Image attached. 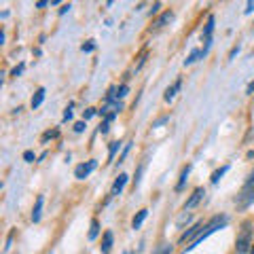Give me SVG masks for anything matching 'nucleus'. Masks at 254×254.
Here are the masks:
<instances>
[{
  "instance_id": "nucleus-28",
  "label": "nucleus",
  "mask_w": 254,
  "mask_h": 254,
  "mask_svg": "<svg viewBox=\"0 0 254 254\" xmlns=\"http://www.w3.org/2000/svg\"><path fill=\"white\" fill-rule=\"evenodd\" d=\"M23 72V64H19L17 68H13V72H11V76H19Z\"/></svg>"
},
{
  "instance_id": "nucleus-24",
  "label": "nucleus",
  "mask_w": 254,
  "mask_h": 254,
  "mask_svg": "<svg viewBox=\"0 0 254 254\" xmlns=\"http://www.w3.org/2000/svg\"><path fill=\"white\" fill-rule=\"evenodd\" d=\"M85 127H87V121H78V123L74 125V131L81 133V131H85Z\"/></svg>"
},
{
  "instance_id": "nucleus-30",
  "label": "nucleus",
  "mask_w": 254,
  "mask_h": 254,
  "mask_svg": "<svg viewBox=\"0 0 254 254\" xmlns=\"http://www.w3.org/2000/svg\"><path fill=\"white\" fill-rule=\"evenodd\" d=\"M252 187H254V172L250 174V178H248V182L244 185V189H252Z\"/></svg>"
},
{
  "instance_id": "nucleus-15",
  "label": "nucleus",
  "mask_w": 254,
  "mask_h": 254,
  "mask_svg": "<svg viewBox=\"0 0 254 254\" xmlns=\"http://www.w3.org/2000/svg\"><path fill=\"white\" fill-rule=\"evenodd\" d=\"M227 172H229V165H222L220 170H216V172H214V174H212V185H218V180H220L222 176H225Z\"/></svg>"
},
{
  "instance_id": "nucleus-8",
  "label": "nucleus",
  "mask_w": 254,
  "mask_h": 254,
  "mask_svg": "<svg viewBox=\"0 0 254 254\" xmlns=\"http://www.w3.org/2000/svg\"><path fill=\"white\" fill-rule=\"evenodd\" d=\"M43 203H45V197H43V195H38V197H36L34 208H32V222H38V220H41V214H43Z\"/></svg>"
},
{
  "instance_id": "nucleus-26",
  "label": "nucleus",
  "mask_w": 254,
  "mask_h": 254,
  "mask_svg": "<svg viewBox=\"0 0 254 254\" xmlns=\"http://www.w3.org/2000/svg\"><path fill=\"white\" fill-rule=\"evenodd\" d=\"M95 115V108H87V110H83V119L87 121V119H91Z\"/></svg>"
},
{
  "instance_id": "nucleus-4",
  "label": "nucleus",
  "mask_w": 254,
  "mask_h": 254,
  "mask_svg": "<svg viewBox=\"0 0 254 254\" xmlns=\"http://www.w3.org/2000/svg\"><path fill=\"white\" fill-rule=\"evenodd\" d=\"M203 227H205V225H203V222H195V225H193V227H190V229H187V231H185V233H182V235H180V244H187V242L190 244V242H193V240H195V237H197V235H199V233L203 231Z\"/></svg>"
},
{
  "instance_id": "nucleus-31",
  "label": "nucleus",
  "mask_w": 254,
  "mask_h": 254,
  "mask_svg": "<svg viewBox=\"0 0 254 254\" xmlns=\"http://www.w3.org/2000/svg\"><path fill=\"white\" fill-rule=\"evenodd\" d=\"M159 9H161V4L155 2V4H153V9H150V17H153V15H157V13H159Z\"/></svg>"
},
{
  "instance_id": "nucleus-3",
  "label": "nucleus",
  "mask_w": 254,
  "mask_h": 254,
  "mask_svg": "<svg viewBox=\"0 0 254 254\" xmlns=\"http://www.w3.org/2000/svg\"><path fill=\"white\" fill-rule=\"evenodd\" d=\"M98 168V161L95 159H91V161H87V163H81V165H76V170H74V178L78 180H85L89 174Z\"/></svg>"
},
{
  "instance_id": "nucleus-12",
  "label": "nucleus",
  "mask_w": 254,
  "mask_h": 254,
  "mask_svg": "<svg viewBox=\"0 0 254 254\" xmlns=\"http://www.w3.org/2000/svg\"><path fill=\"white\" fill-rule=\"evenodd\" d=\"M190 170H193V165H187V168H182V172H180V180H178V185H176V190H182L185 189V185H187V180H189V174H190Z\"/></svg>"
},
{
  "instance_id": "nucleus-1",
  "label": "nucleus",
  "mask_w": 254,
  "mask_h": 254,
  "mask_svg": "<svg viewBox=\"0 0 254 254\" xmlns=\"http://www.w3.org/2000/svg\"><path fill=\"white\" fill-rule=\"evenodd\" d=\"M227 222H229V218L225 216V214H222V216H214V218H210L208 222H205V227H203V231L199 233V235H197L195 237V240L193 242H190L189 246H187V248L185 250H182V254H187V252H190V250H193L195 248V246H199L203 240H208V237L212 235V233H216V231H220V229L222 227H227Z\"/></svg>"
},
{
  "instance_id": "nucleus-23",
  "label": "nucleus",
  "mask_w": 254,
  "mask_h": 254,
  "mask_svg": "<svg viewBox=\"0 0 254 254\" xmlns=\"http://www.w3.org/2000/svg\"><path fill=\"white\" fill-rule=\"evenodd\" d=\"M168 121H170V115H165V117H159L157 121L153 123V127H161L163 123H168Z\"/></svg>"
},
{
  "instance_id": "nucleus-14",
  "label": "nucleus",
  "mask_w": 254,
  "mask_h": 254,
  "mask_svg": "<svg viewBox=\"0 0 254 254\" xmlns=\"http://www.w3.org/2000/svg\"><path fill=\"white\" fill-rule=\"evenodd\" d=\"M212 30H214V15H210V17H208V23H205V28L201 32L203 41H210V38H212Z\"/></svg>"
},
{
  "instance_id": "nucleus-19",
  "label": "nucleus",
  "mask_w": 254,
  "mask_h": 254,
  "mask_svg": "<svg viewBox=\"0 0 254 254\" xmlns=\"http://www.w3.org/2000/svg\"><path fill=\"white\" fill-rule=\"evenodd\" d=\"M58 136H60V131H58V129H49V131H45V133H43V138H41V140L47 142V140H51V138H58Z\"/></svg>"
},
{
  "instance_id": "nucleus-18",
  "label": "nucleus",
  "mask_w": 254,
  "mask_h": 254,
  "mask_svg": "<svg viewBox=\"0 0 254 254\" xmlns=\"http://www.w3.org/2000/svg\"><path fill=\"white\" fill-rule=\"evenodd\" d=\"M127 91H129V87H127V85H121V87H119V89L115 91V98H117V100L125 98V95H127Z\"/></svg>"
},
{
  "instance_id": "nucleus-21",
  "label": "nucleus",
  "mask_w": 254,
  "mask_h": 254,
  "mask_svg": "<svg viewBox=\"0 0 254 254\" xmlns=\"http://www.w3.org/2000/svg\"><path fill=\"white\" fill-rule=\"evenodd\" d=\"M81 49H83V53H89V51L95 49V43H93V41H87V43L81 47Z\"/></svg>"
},
{
  "instance_id": "nucleus-6",
  "label": "nucleus",
  "mask_w": 254,
  "mask_h": 254,
  "mask_svg": "<svg viewBox=\"0 0 254 254\" xmlns=\"http://www.w3.org/2000/svg\"><path fill=\"white\" fill-rule=\"evenodd\" d=\"M127 174H119V178L115 180V185H113V190H110V197H115V195H121V190L125 189V185H127Z\"/></svg>"
},
{
  "instance_id": "nucleus-22",
  "label": "nucleus",
  "mask_w": 254,
  "mask_h": 254,
  "mask_svg": "<svg viewBox=\"0 0 254 254\" xmlns=\"http://www.w3.org/2000/svg\"><path fill=\"white\" fill-rule=\"evenodd\" d=\"M142 172H144V163L138 168V172H136V178H133V187H138L140 185V176H142Z\"/></svg>"
},
{
  "instance_id": "nucleus-9",
  "label": "nucleus",
  "mask_w": 254,
  "mask_h": 254,
  "mask_svg": "<svg viewBox=\"0 0 254 254\" xmlns=\"http://www.w3.org/2000/svg\"><path fill=\"white\" fill-rule=\"evenodd\" d=\"M180 87H182V78H176V81H174V83L168 87V89H165V95H163V98H165V102L174 100V95L178 93V89H180Z\"/></svg>"
},
{
  "instance_id": "nucleus-32",
  "label": "nucleus",
  "mask_w": 254,
  "mask_h": 254,
  "mask_svg": "<svg viewBox=\"0 0 254 254\" xmlns=\"http://www.w3.org/2000/svg\"><path fill=\"white\" fill-rule=\"evenodd\" d=\"M237 53H240V45H237V47H233V49H231V53H229V60H233Z\"/></svg>"
},
{
  "instance_id": "nucleus-37",
  "label": "nucleus",
  "mask_w": 254,
  "mask_h": 254,
  "mask_svg": "<svg viewBox=\"0 0 254 254\" xmlns=\"http://www.w3.org/2000/svg\"><path fill=\"white\" fill-rule=\"evenodd\" d=\"M47 4H49V2H45V0H41V2H36V9H45Z\"/></svg>"
},
{
  "instance_id": "nucleus-5",
  "label": "nucleus",
  "mask_w": 254,
  "mask_h": 254,
  "mask_svg": "<svg viewBox=\"0 0 254 254\" xmlns=\"http://www.w3.org/2000/svg\"><path fill=\"white\" fill-rule=\"evenodd\" d=\"M203 195H205V190H203L201 187H197V189L193 190V195H190L189 199H187V203H185V212H187V210H190V208H195V205L203 199Z\"/></svg>"
},
{
  "instance_id": "nucleus-10",
  "label": "nucleus",
  "mask_w": 254,
  "mask_h": 254,
  "mask_svg": "<svg viewBox=\"0 0 254 254\" xmlns=\"http://www.w3.org/2000/svg\"><path fill=\"white\" fill-rule=\"evenodd\" d=\"M45 87H38V89H36V93L34 95H32V100H30V106L32 108H38V106H41L43 104V100H45Z\"/></svg>"
},
{
  "instance_id": "nucleus-17",
  "label": "nucleus",
  "mask_w": 254,
  "mask_h": 254,
  "mask_svg": "<svg viewBox=\"0 0 254 254\" xmlns=\"http://www.w3.org/2000/svg\"><path fill=\"white\" fill-rule=\"evenodd\" d=\"M119 148H121V142H110V150H108V161H113Z\"/></svg>"
},
{
  "instance_id": "nucleus-27",
  "label": "nucleus",
  "mask_w": 254,
  "mask_h": 254,
  "mask_svg": "<svg viewBox=\"0 0 254 254\" xmlns=\"http://www.w3.org/2000/svg\"><path fill=\"white\" fill-rule=\"evenodd\" d=\"M129 148H131V144H127V146H125V150L121 153V157H119V163H123V161H125V157H127V153H129Z\"/></svg>"
},
{
  "instance_id": "nucleus-33",
  "label": "nucleus",
  "mask_w": 254,
  "mask_h": 254,
  "mask_svg": "<svg viewBox=\"0 0 254 254\" xmlns=\"http://www.w3.org/2000/svg\"><path fill=\"white\" fill-rule=\"evenodd\" d=\"M108 127H110V123H108V121H104V123L100 125V131H102V133H106V131H108Z\"/></svg>"
},
{
  "instance_id": "nucleus-11",
  "label": "nucleus",
  "mask_w": 254,
  "mask_h": 254,
  "mask_svg": "<svg viewBox=\"0 0 254 254\" xmlns=\"http://www.w3.org/2000/svg\"><path fill=\"white\" fill-rule=\"evenodd\" d=\"M174 19V13L172 11H165L163 15H161V17H159L155 23H153V30H161L163 26H165V23H170Z\"/></svg>"
},
{
  "instance_id": "nucleus-29",
  "label": "nucleus",
  "mask_w": 254,
  "mask_h": 254,
  "mask_svg": "<svg viewBox=\"0 0 254 254\" xmlns=\"http://www.w3.org/2000/svg\"><path fill=\"white\" fill-rule=\"evenodd\" d=\"M172 250H174V246H172V244H165V246H163V250L159 252V254H172Z\"/></svg>"
},
{
  "instance_id": "nucleus-13",
  "label": "nucleus",
  "mask_w": 254,
  "mask_h": 254,
  "mask_svg": "<svg viewBox=\"0 0 254 254\" xmlns=\"http://www.w3.org/2000/svg\"><path fill=\"white\" fill-rule=\"evenodd\" d=\"M146 216H148V210H140L136 216H133V220H131V229H140L142 222L146 220Z\"/></svg>"
},
{
  "instance_id": "nucleus-36",
  "label": "nucleus",
  "mask_w": 254,
  "mask_h": 254,
  "mask_svg": "<svg viewBox=\"0 0 254 254\" xmlns=\"http://www.w3.org/2000/svg\"><path fill=\"white\" fill-rule=\"evenodd\" d=\"M246 93H248V95H252V93H254V81L248 85V89H246Z\"/></svg>"
},
{
  "instance_id": "nucleus-16",
  "label": "nucleus",
  "mask_w": 254,
  "mask_h": 254,
  "mask_svg": "<svg viewBox=\"0 0 254 254\" xmlns=\"http://www.w3.org/2000/svg\"><path fill=\"white\" fill-rule=\"evenodd\" d=\"M98 235H100V220L93 218L91 220V229H89V240H95Z\"/></svg>"
},
{
  "instance_id": "nucleus-34",
  "label": "nucleus",
  "mask_w": 254,
  "mask_h": 254,
  "mask_svg": "<svg viewBox=\"0 0 254 254\" xmlns=\"http://www.w3.org/2000/svg\"><path fill=\"white\" fill-rule=\"evenodd\" d=\"M68 11H70V4H64V6H62V9H60V15H66Z\"/></svg>"
},
{
  "instance_id": "nucleus-38",
  "label": "nucleus",
  "mask_w": 254,
  "mask_h": 254,
  "mask_svg": "<svg viewBox=\"0 0 254 254\" xmlns=\"http://www.w3.org/2000/svg\"><path fill=\"white\" fill-rule=\"evenodd\" d=\"M250 254H254V244H252V250H250Z\"/></svg>"
},
{
  "instance_id": "nucleus-7",
  "label": "nucleus",
  "mask_w": 254,
  "mask_h": 254,
  "mask_svg": "<svg viewBox=\"0 0 254 254\" xmlns=\"http://www.w3.org/2000/svg\"><path fill=\"white\" fill-rule=\"evenodd\" d=\"M113 242H115V235H113V231H106V233H104V237H102L100 252H102V254H108V252H110V248H113Z\"/></svg>"
},
{
  "instance_id": "nucleus-35",
  "label": "nucleus",
  "mask_w": 254,
  "mask_h": 254,
  "mask_svg": "<svg viewBox=\"0 0 254 254\" xmlns=\"http://www.w3.org/2000/svg\"><path fill=\"white\" fill-rule=\"evenodd\" d=\"M254 11V2H252V0H250V2L248 4H246V13H252Z\"/></svg>"
},
{
  "instance_id": "nucleus-20",
  "label": "nucleus",
  "mask_w": 254,
  "mask_h": 254,
  "mask_svg": "<svg viewBox=\"0 0 254 254\" xmlns=\"http://www.w3.org/2000/svg\"><path fill=\"white\" fill-rule=\"evenodd\" d=\"M36 159V155H34V150H26V153H23V161H28V163H32Z\"/></svg>"
},
{
  "instance_id": "nucleus-2",
  "label": "nucleus",
  "mask_w": 254,
  "mask_h": 254,
  "mask_svg": "<svg viewBox=\"0 0 254 254\" xmlns=\"http://www.w3.org/2000/svg\"><path fill=\"white\" fill-rule=\"evenodd\" d=\"M252 222L246 220L242 225V231L237 235V242H235V254H248L252 250Z\"/></svg>"
},
{
  "instance_id": "nucleus-25",
  "label": "nucleus",
  "mask_w": 254,
  "mask_h": 254,
  "mask_svg": "<svg viewBox=\"0 0 254 254\" xmlns=\"http://www.w3.org/2000/svg\"><path fill=\"white\" fill-rule=\"evenodd\" d=\"M72 106H74V104H70V106L66 108V113H64V121H70V119H72Z\"/></svg>"
}]
</instances>
